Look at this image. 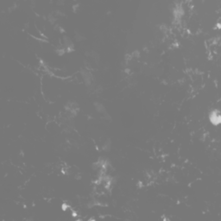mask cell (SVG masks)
<instances>
[{
  "mask_svg": "<svg viewBox=\"0 0 221 221\" xmlns=\"http://www.w3.org/2000/svg\"><path fill=\"white\" fill-rule=\"evenodd\" d=\"M209 119H210L211 123H212V124H215V125L220 124V123L221 120L220 112H219L218 110H213V111L210 114Z\"/></svg>",
  "mask_w": 221,
  "mask_h": 221,
  "instance_id": "1",
  "label": "cell"
},
{
  "mask_svg": "<svg viewBox=\"0 0 221 221\" xmlns=\"http://www.w3.org/2000/svg\"><path fill=\"white\" fill-rule=\"evenodd\" d=\"M63 45H64V48L68 50L74 48V43L72 42L71 38H69L68 36L63 37Z\"/></svg>",
  "mask_w": 221,
  "mask_h": 221,
  "instance_id": "2",
  "label": "cell"
},
{
  "mask_svg": "<svg viewBox=\"0 0 221 221\" xmlns=\"http://www.w3.org/2000/svg\"><path fill=\"white\" fill-rule=\"evenodd\" d=\"M75 40L77 42H81V41L84 40V36L81 34L79 33V32H75Z\"/></svg>",
  "mask_w": 221,
  "mask_h": 221,
  "instance_id": "3",
  "label": "cell"
}]
</instances>
